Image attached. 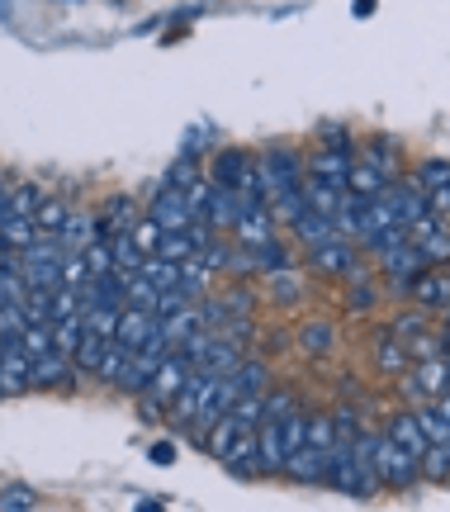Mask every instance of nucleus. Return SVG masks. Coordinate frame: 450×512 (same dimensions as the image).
<instances>
[{"label": "nucleus", "mask_w": 450, "mask_h": 512, "mask_svg": "<svg viewBox=\"0 0 450 512\" xmlns=\"http://www.w3.org/2000/svg\"><path fill=\"white\" fill-rule=\"evenodd\" d=\"M403 389L417 394V399H446L450 394V361H427V366H413V375H403Z\"/></svg>", "instance_id": "423d86ee"}, {"label": "nucleus", "mask_w": 450, "mask_h": 512, "mask_svg": "<svg viewBox=\"0 0 450 512\" xmlns=\"http://www.w3.org/2000/svg\"><path fill=\"white\" fill-rule=\"evenodd\" d=\"M162 261H176V266H185L190 256H199L195 252V242H190V233H166V242H162Z\"/></svg>", "instance_id": "37998d69"}, {"label": "nucleus", "mask_w": 450, "mask_h": 512, "mask_svg": "<svg viewBox=\"0 0 450 512\" xmlns=\"http://www.w3.org/2000/svg\"><path fill=\"white\" fill-rule=\"evenodd\" d=\"M261 171H266V190H270V204L294 195V190H304V171L308 162H299V152L285 143H270L261 152Z\"/></svg>", "instance_id": "f257e3e1"}, {"label": "nucleus", "mask_w": 450, "mask_h": 512, "mask_svg": "<svg viewBox=\"0 0 450 512\" xmlns=\"http://www.w3.org/2000/svg\"><path fill=\"white\" fill-rule=\"evenodd\" d=\"M72 204L67 200H43V209L34 214V223H38V233H53V238H62V228L72 223Z\"/></svg>", "instance_id": "a878e982"}, {"label": "nucleus", "mask_w": 450, "mask_h": 512, "mask_svg": "<svg viewBox=\"0 0 450 512\" xmlns=\"http://www.w3.org/2000/svg\"><path fill=\"white\" fill-rule=\"evenodd\" d=\"M5 512H34V494L29 489H5Z\"/></svg>", "instance_id": "8fccbe9b"}, {"label": "nucleus", "mask_w": 450, "mask_h": 512, "mask_svg": "<svg viewBox=\"0 0 450 512\" xmlns=\"http://www.w3.org/2000/svg\"><path fill=\"white\" fill-rule=\"evenodd\" d=\"M214 389H218V375H209V370H195V375H190V384L180 389V399L171 403V418H176V422H199L204 403L214 399Z\"/></svg>", "instance_id": "39448f33"}, {"label": "nucleus", "mask_w": 450, "mask_h": 512, "mask_svg": "<svg viewBox=\"0 0 450 512\" xmlns=\"http://www.w3.org/2000/svg\"><path fill=\"white\" fill-rule=\"evenodd\" d=\"M384 271H389V280H394V294H413L417 280H422L427 271H436V266L417 252L413 242H408V247H398V252L384 256Z\"/></svg>", "instance_id": "7ed1b4c3"}, {"label": "nucleus", "mask_w": 450, "mask_h": 512, "mask_svg": "<svg viewBox=\"0 0 450 512\" xmlns=\"http://www.w3.org/2000/svg\"><path fill=\"white\" fill-rule=\"evenodd\" d=\"M370 356H375V366L384 370V375H408V366H413V356H408V347L398 342L394 332L384 328L375 337V347H370Z\"/></svg>", "instance_id": "4468645a"}, {"label": "nucleus", "mask_w": 450, "mask_h": 512, "mask_svg": "<svg viewBox=\"0 0 450 512\" xmlns=\"http://www.w3.org/2000/svg\"><path fill=\"white\" fill-rule=\"evenodd\" d=\"M417 470H422V465H417L403 446H394L389 437L375 441V475H379V484H389V489H408V484L417 479Z\"/></svg>", "instance_id": "f03ea898"}, {"label": "nucleus", "mask_w": 450, "mask_h": 512, "mask_svg": "<svg viewBox=\"0 0 450 512\" xmlns=\"http://www.w3.org/2000/svg\"><path fill=\"white\" fill-rule=\"evenodd\" d=\"M38 238H43V233H38L34 219H5L0 223V247H5V252H29Z\"/></svg>", "instance_id": "5701e85b"}, {"label": "nucleus", "mask_w": 450, "mask_h": 512, "mask_svg": "<svg viewBox=\"0 0 450 512\" xmlns=\"http://www.w3.org/2000/svg\"><path fill=\"white\" fill-rule=\"evenodd\" d=\"M417 422H422V432H427V441H432V446H450V422H446V413H441L436 403L417 408Z\"/></svg>", "instance_id": "f704fd0d"}, {"label": "nucleus", "mask_w": 450, "mask_h": 512, "mask_svg": "<svg viewBox=\"0 0 450 512\" xmlns=\"http://www.w3.org/2000/svg\"><path fill=\"white\" fill-rule=\"evenodd\" d=\"M389 332H394L403 347H408V342H417V337H427V309H403V313H394Z\"/></svg>", "instance_id": "cd10ccee"}, {"label": "nucleus", "mask_w": 450, "mask_h": 512, "mask_svg": "<svg viewBox=\"0 0 450 512\" xmlns=\"http://www.w3.org/2000/svg\"><path fill=\"white\" fill-rule=\"evenodd\" d=\"M190 375H195V370H190V361H185V356H171V361L157 370V380H152V389L143 394V403H157V408H162V403H176L180 389L190 384Z\"/></svg>", "instance_id": "0eeeda50"}, {"label": "nucleus", "mask_w": 450, "mask_h": 512, "mask_svg": "<svg viewBox=\"0 0 450 512\" xmlns=\"http://www.w3.org/2000/svg\"><path fill=\"white\" fill-rule=\"evenodd\" d=\"M43 209V190L38 185H5V200H0V223L5 219H34Z\"/></svg>", "instance_id": "ddd939ff"}, {"label": "nucleus", "mask_w": 450, "mask_h": 512, "mask_svg": "<svg viewBox=\"0 0 450 512\" xmlns=\"http://www.w3.org/2000/svg\"><path fill=\"white\" fill-rule=\"evenodd\" d=\"M86 266L95 280H105V275H114V242H95V247H86Z\"/></svg>", "instance_id": "ea45409f"}, {"label": "nucleus", "mask_w": 450, "mask_h": 512, "mask_svg": "<svg viewBox=\"0 0 450 512\" xmlns=\"http://www.w3.org/2000/svg\"><path fill=\"white\" fill-rule=\"evenodd\" d=\"M247 432H256V427H247L242 418H233V413H228V418H223V422L214 427V432L204 437V446H209V451H214V456L223 460L228 451H233V441H237V437H247Z\"/></svg>", "instance_id": "b1692460"}, {"label": "nucleus", "mask_w": 450, "mask_h": 512, "mask_svg": "<svg viewBox=\"0 0 450 512\" xmlns=\"http://www.w3.org/2000/svg\"><path fill=\"white\" fill-rule=\"evenodd\" d=\"M389 185H394V181H389L375 162H356V166H351V185H346V190H351L356 200H379Z\"/></svg>", "instance_id": "aec40b11"}, {"label": "nucleus", "mask_w": 450, "mask_h": 512, "mask_svg": "<svg viewBox=\"0 0 450 512\" xmlns=\"http://www.w3.org/2000/svg\"><path fill=\"white\" fill-rule=\"evenodd\" d=\"M379 304V290L360 271H351V313H370Z\"/></svg>", "instance_id": "79ce46f5"}, {"label": "nucleus", "mask_w": 450, "mask_h": 512, "mask_svg": "<svg viewBox=\"0 0 450 512\" xmlns=\"http://www.w3.org/2000/svg\"><path fill=\"white\" fill-rule=\"evenodd\" d=\"M384 437L394 441V446H403V451H408L417 465H422V460H427V451H432V441H427V432H422L417 413H398V418H389Z\"/></svg>", "instance_id": "6e6552de"}, {"label": "nucleus", "mask_w": 450, "mask_h": 512, "mask_svg": "<svg viewBox=\"0 0 450 512\" xmlns=\"http://www.w3.org/2000/svg\"><path fill=\"white\" fill-rule=\"evenodd\" d=\"M413 185L422 190V195H436V190H446V185H450V162H441V157L422 162V166H417V176H413Z\"/></svg>", "instance_id": "c756f323"}, {"label": "nucleus", "mask_w": 450, "mask_h": 512, "mask_svg": "<svg viewBox=\"0 0 450 512\" xmlns=\"http://www.w3.org/2000/svg\"><path fill=\"white\" fill-rule=\"evenodd\" d=\"M199 181V171H195V157H180L171 171L162 176V190H190V185Z\"/></svg>", "instance_id": "c03bdc74"}, {"label": "nucleus", "mask_w": 450, "mask_h": 512, "mask_svg": "<svg viewBox=\"0 0 450 512\" xmlns=\"http://www.w3.org/2000/svg\"><path fill=\"white\" fill-rule=\"evenodd\" d=\"M147 219H157L166 233H190V228H195V209L185 200V190H157Z\"/></svg>", "instance_id": "20e7f679"}, {"label": "nucleus", "mask_w": 450, "mask_h": 512, "mask_svg": "<svg viewBox=\"0 0 450 512\" xmlns=\"http://www.w3.org/2000/svg\"><path fill=\"white\" fill-rule=\"evenodd\" d=\"M81 323H86V332H95V337L114 342V337H119V323H124V309H109V304H105V309H90Z\"/></svg>", "instance_id": "7c9ffc66"}, {"label": "nucleus", "mask_w": 450, "mask_h": 512, "mask_svg": "<svg viewBox=\"0 0 450 512\" xmlns=\"http://www.w3.org/2000/svg\"><path fill=\"white\" fill-rule=\"evenodd\" d=\"M228 380H233V384H237V394L247 399V394H266L270 370H266V361H247V366L237 370V375H228Z\"/></svg>", "instance_id": "473e14b6"}, {"label": "nucleus", "mask_w": 450, "mask_h": 512, "mask_svg": "<svg viewBox=\"0 0 450 512\" xmlns=\"http://www.w3.org/2000/svg\"><path fill=\"white\" fill-rule=\"evenodd\" d=\"M162 332V313H143V309H124V323H119V347L128 351H143L152 337Z\"/></svg>", "instance_id": "1a4fd4ad"}, {"label": "nucleus", "mask_w": 450, "mask_h": 512, "mask_svg": "<svg viewBox=\"0 0 450 512\" xmlns=\"http://www.w3.org/2000/svg\"><path fill=\"white\" fill-rule=\"evenodd\" d=\"M294 389H266V422H285L294 418Z\"/></svg>", "instance_id": "a19ab883"}, {"label": "nucleus", "mask_w": 450, "mask_h": 512, "mask_svg": "<svg viewBox=\"0 0 450 512\" xmlns=\"http://www.w3.org/2000/svg\"><path fill=\"white\" fill-rule=\"evenodd\" d=\"M109 356V342L105 337H95V332H86V342H81V351H76V370H90V375H100V366H105Z\"/></svg>", "instance_id": "2f4dec72"}, {"label": "nucleus", "mask_w": 450, "mask_h": 512, "mask_svg": "<svg viewBox=\"0 0 450 512\" xmlns=\"http://www.w3.org/2000/svg\"><path fill=\"white\" fill-rule=\"evenodd\" d=\"M209 275H214V266H209L204 256H190V261H185V290L199 294L204 285H209Z\"/></svg>", "instance_id": "49530a36"}, {"label": "nucleus", "mask_w": 450, "mask_h": 512, "mask_svg": "<svg viewBox=\"0 0 450 512\" xmlns=\"http://www.w3.org/2000/svg\"><path fill=\"white\" fill-rule=\"evenodd\" d=\"M332 342H337V328H332L327 318H313V323H304V332H299V347H304L308 356H327Z\"/></svg>", "instance_id": "393cba45"}, {"label": "nucleus", "mask_w": 450, "mask_h": 512, "mask_svg": "<svg viewBox=\"0 0 450 512\" xmlns=\"http://www.w3.org/2000/svg\"><path fill=\"white\" fill-rule=\"evenodd\" d=\"M233 233H237V247L256 252V247L275 242V214H270V209H261V214H247V219H237Z\"/></svg>", "instance_id": "a211bd4d"}, {"label": "nucleus", "mask_w": 450, "mask_h": 512, "mask_svg": "<svg viewBox=\"0 0 450 512\" xmlns=\"http://www.w3.org/2000/svg\"><path fill=\"white\" fill-rule=\"evenodd\" d=\"M289 479H299V484H332V456L323 451H299V456L285 465Z\"/></svg>", "instance_id": "2eb2a0df"}, {"label": "nucleus", "mask_w": 450, "mask_h": 512, "mask_svg": "<svg viewBox=\"0 0 450 512\" xmlns=\"http://www.w3.org/2000/svg\"><path fill=\"white\" fill-rule=\"evenodd\" d=\"M351 166L356 162H351L346 152H327V147H318V152L308 157V176H318V181L346 190V185H351Z\"/></svg>", "instance_id": "9b49d317"}, {"label": "nucleus", "mask_w": 450, "mask_h": 512, "mask_svg": "<svg viewBox=\"0 0 450 512\" xmlns=\"http://www.w3.org/2000/svg\"><path fill=\"white\" fill-rule=\"evenodd\" d=\"M24 356H29V366L43 361V356H57V342H53V328H24Z\"/></svg>", "instance_id": "c9c22d12"}, {"label": "nucleus", "mask_w": 450, "mask_h": 512, "mask_svg": "<svg viewBox=\"0 0 450 512\" xmlns=\"http://www.w3.org/2000/svg\"><path fill=\"white\" fill-rule=\"evenodd\" d=\"M422 470H427L432 479H446L450 475V446H432L427 460H422Z\"/></svg>", "instance_id": "de8ad7c7"}, {"label": "nucleus", "mask_w": 450, "mask_h": 512, "mask_svg": "<svg viewBox=\"0 0 450 512\" xmlns=\"http://www.w3.org/2000/svg\"><path fill=\"white\" fill-rule=\"evenodd\" d=\"M294 238H299L308 252H313V247H323V242H332V238H342V233H337V219H323V214H304V219L294 223Z\"/></svg>", "instance_id": "412c9836"}, {"label": "nucleus", "mask_w": 450, "mask_h": 512, "mask_svg": "<svg viewBox=\"0 0 450 512\" xmlns=\"http://www.w3.org/2000/svg\"><path fill=\"white\" fill-rule=\"evenodd\" d=\"M147 456L157 460V465H171V460H176V446H171V441H157V446H152Z\"/></svg>", "instance_id": "3c124183"}, {"label": "nucleus", "mask_w": 450, "mask_h": 512, "mask_svg": "<svg viewBox=\"0 0 450 512\" xmlns=\"http://www.w3.org/2000/svg\"><path fill=\"white\" fill-rule=\"evenodd\" d=\"M266 290H270V299L275 304H299V294H304V285H299V271H275V275H266Z\"/></svg>", "instance_id": "c85d7f7f"}, {"label": "nucleus", "mask_w": 450, "mask_h": 512, "mask_svg": "<svg viewBox=\"0 0 450 512\" xmlns=\"http://www.w3.org/2000/svg\"><path fill=\"white\" fill-rule=\"evenodd\" d=\"M247 252V247H242ZM252 256V271H266V275H275V271H285L289 266V252H285V242H266V247H256V252H247Z\"/></svg>", "instance_id": "72a5a7b5"}, {"label": "nucleus", "mask_w": 450, "mask_h": 512, "mask_svg": "<svg viewBox=\"0 0 450 512\" xmlns=\"http://www.w3.org/2000/svg\"><path fill=\"white\" fill-rule=\"evenodd\" d=\"M304 195H308V209H313V214H323V219H337L351 190H337V185L318 181V176H308V181H304Z\"/></svg>", "instance_id": "f3484780"}, {"label": "nucleus", "mask_w": 450, "mask_h": 512, "mask_svg": "<svg viewBox=\"0 0 450 512\" xmlns=\"http://www.w3.org/2000/svg\"><path fill=\"white\" fill-rule=\"evenodd\" d=\"M29 380H34V389H67L76 375H72V361H67V356H43V361L29 366Z\"/></svg>", "instance_id": "6ab92c4d"}, {"label": "nucleus", "mask_w": 450, "mask_h": 512, "mask_svg": "<svg viewBox=\"0 0 450 512\" xmlns=\"http://www.w3.org/2000/svg\"><path fill=\"white\" fill-rule=\"evenodd\" d=\"M128 361H133V351L119 347V342H109V356H105V366H100V375H95V380H100V384H119V380H124V370H128Z\"/></svg>", "instance_id": "4c0bfd02"}, {"label": "nucleus", "mask_w": 450, "mask_h": 512, "mask_svg": "<svg viewBox=\"0 0 450 512\" xmlns=\"http://www.w3.org/2000/svg\"><path fill=\"white\" fill-rule=\"evenodd\" d=\"M223 465H228L233 475H261V470H266V460H261V427L247 432V437H237L233 451L223 456Z\"/></svg>", "instance_id": "f8f14e48"}, {"label": "nucleus", "mask_w": 450, "mask_h": 512, "mask_svg": "<svg viewBox=\"0 0 450 512\" xmlns=\"http://www.w3.org/2000/svg\"><path fill=\"white\" fill-rule=\"evenodd\" d=\"M280 437H285V456L294 460L299 451H308V418L304 413H294V418L280 422Z\"/></svg>", "instance_id": "e433bc0d"}, {"label": "nucleus", "mask_w": 450, "mask_h": 512, "mask_svg": "<svg viewBox=\"0 0 450 512\" xmlns=\"http://www.w3.org/2000/svg\"><path fill=\"white\" fill-rule=\"evenodd\" d=\"M308 261H313V271L318 275H351L356 271V252H351V242L346 238H332V242H323V247H313Z\"/></svg>", "instance_id": "9d476101"}, {"label": "nucleus", "mask_w": 450, "mask_h": 512, "mask_svg": "<svg viewBox=\"0 0 450 512\" xmlns=\"http://www.w3.org/2000/svg\"><path fill=\"white\" fill-rule=\"evenodd\" d=\"M413 304L417 309H450V271H427L413 285Z\"/></svg>", "instance_id": "dca6fc26"}, {"label": "nucleus", "mask_w": 450, "mask_h": 512, "mask_svg": "<svg viewBox=\"0 0 450 512\" xmlns=\"http://www.w3.org/2000/svg\"><path fill=\"white\" fill-rule=\"evenodd\" d=\"M441 337H446V351H450V309H446V332H441Z\"/></svg>", "instance_id": "6e6d98bb"}, {"label": "nucleus", "mask_w": 450, "mask_h": 512, "mask_svg": "<svg viewBox=\"0 0 450 512\" xmlns=\"http://www.w3.org/2000/svg\"><path fill=\"white\" fill-rule=\"evenodd\" d=\"M323 147L327 152H346V157H351V138H346V128L342 124H323Z\"/></svg>", "instance_id": "09e8293b"}, {"label": "nucleus", "mask_w": 450, "mask_h": 512, "mask_svg": "<svg viewBox=\"0 0 450 512\" xmlns=\"http://www.w3.org/2000/svg\"><path fill=\"white\" fill-rule=\"evenodd\" d=\"M436 408H441V413H446V422H450V394H446V399H441V403H436Z\"/></svg>", "instance_id": "5fc2aeb1"}, {"label": "nucleus", "mask_w": 450, "mask_h": 512, "mask_svg": "<svg viewBox=\"0 0 450 512\" xmlns=\"http://www.w3.org/2000/svg\"><path fill=\"white\" fill-rule=\"evenodd\" d=\"M143 280L157 294H171V290H180V285H185V266H176V261H162V256H152V261L143 266Z\"/></svg>", "instance_id": "4be33fe9"}, {"label": "nucleus", "mask_w": 450, "mask_h": 512, "mask_svg": "<svg viewBox=\"0 0 450 512\" xmlns=\"http://www.w3.org/2000/svg\"><path fill=\"white\" fill-rule=\"evenodd\" d=\"M53 342H57V356L76 361V351L86 342V323H62V328H53Z\"/></svg>", "instance_id": "58836bf2"}, {"label": "nucleus", "mask_w": 450, "mask_h": 512, "mask_svg": "<svg viewBox=\"0 0 450 512\" xmlns=\"http://www.w3.org/2000/svg\"><path fill=\"white\" fill-rule=\"evenodd\" d=\"M308 451H323V456L337 451V422H332V413H313L308 418Z\"/></svg>", "instance_id": "bb28decb"}, {"label": "nucleus", "mask_w": 450, "mask_h": 512, "mask_svg": "<svg viewBox=\"0 0 450 512\" xmlns=\"http://www.w3.org/2000/svg\"><path fill=\"white\" fill-rule=\"evenodd\" d=\"M351 15H356V19H370V15H375V5H365V0H356V5H351Z\"/></svg>", "instance_id": "864d4df0"}, {"label": "nucleus", "mask_w": 450, "mask_h": 512, "mask_svg": "<svg viewBox=\"0 0 450 512\" xmlns=\"http://www.w3.org/2000/svg\"><path fill=\"white\" fill-rule=\"evenodd\" d=\"M133 512H166V508L157 503V498H138V503H133Z\"/></svg>", "instance_id": "603ef678"}, {"label": "nucleus", "mask_w": 450, "mask_h": 512, "mask_svg": "<svg viewBox=\"0 0 450 512\" xmlns=\"http://www.w3.org/2000/svg\"><path fill=\"white\" fill-rule=\"evenodd\" d=\"M90 280H95V275H90V266H86V256H67V261H62V285H67V290H86Z\"/></svg>", "instance_id": "a18cd8bd"}]
</instances>
